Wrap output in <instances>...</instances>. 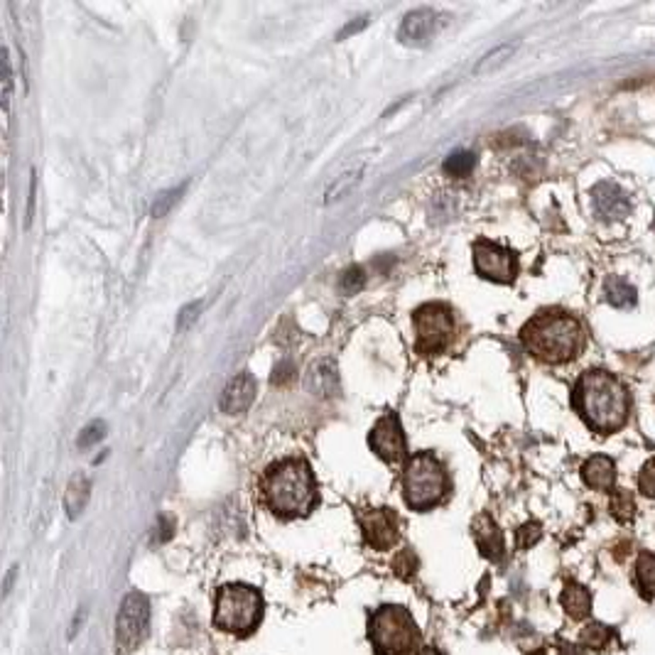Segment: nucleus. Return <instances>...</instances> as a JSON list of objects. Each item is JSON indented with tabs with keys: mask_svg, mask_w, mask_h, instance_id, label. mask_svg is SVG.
Instances as JSON below:
<instances>
[{
	"mask_svg": "<svg viewBox=\"0 0 655 655\" xmlns=\"http://www.w3.org/2000/svg\"><path fill=\"white\" fill-rule=\"evenodd\" d=\"M572 406L589 427L599 435L621 430L631 413L626 386L609 371H585L572 390Z\"/></svg>",
	"mask_w": 655,
	"mask_h": 655,
	"instance_id": "obj_1",
	"label": "nucleus"
},
{
	"mask_svg": "<svg viewBox=\"0 0 655 655\" xmlns=\"http://www.w3.org/2000/svg\"><path fill=\"white\" fill-rule=\"evenodd\" d=\"M263 499L280 518H304L317 506V482L307 459L287 457L267 466Z\"/></svg>",
	"mask_w": 655,
	"mask_h": 655,
	"instance_id": "obj_2",
	"label": "nucleus"
},
{
	"mask_svg": "<svg viewBox=\"0 0 655 655\" xmlns=\"http://www.w3.org/2000/svg\"><path fill=\"white\" fill-rule=\"evenodd\" d=\"M520 342L538 361L560 366L585 349V329L569 312L543 310L520 329Z\"/></svg>",
	"mask_w": 655,
	"mask_h": 655,
	"instance_id": "obj_3",
	"label": "nucleus"
},
{
	"mask_svg": "<svg viewBox=\"0 0 655 655\" xmlns=\"http://www.w3.org/2000/svg\"><path fill=\"white\" fill-rule=\"evenodd\" d=\"M449 493V474L432 452H420L407 459L403 472V496L413 510L440 506Z\"/></svg>",
	"mask_w": 655,
	"mask_h": 655,
	"instance_id": "obj_4",
	"label": "nucleus"
},
{
	"mask_svg": "<svg viewBox=\"0 0 655 655\" xmlns=\"http://www.w3.org/2000/svg\"><path fill=\"white\" fill-rule=\"evenodd\" d=\"M263 594L256 586L224 585L214 599V626L233 636H248L263 619Z\"/></svg>",
	"mask_w": 655,
	"mask_h": 655,
	"instance_id": "obj_5",
	"label": "nucleus"
},
{
	"mask_svg": "<svg viewBox=\"0 0 655 655\" xmlns=\"http://www.w3.org/2000/svg\"><path fill=\"white\" fill-rule=\"evenodd\" d=\"M369 638L379 655H417L420 653V629L410 612L403 606L386 604L376 609L369 621Z\"/></svg>",
	"mask_w": 655,
	"mask_h": 655,
	"instance_id": "obj_6",
	"label": "nucleus"
},
{
	"mask_svg": "<svg viewBox=\"0 0 655 655\" xmlns=\"http://www.w3.org/2000/svg\"><path fill=\"white\" fill-rule=\"evenodd\" d=\"M415 346L423 356H440L454 339V312L442 302L417 307L413 314Z\"/></svg>",
	"mask_w": 655,
	"mask_h": 655,
	"instance_id": "obj_7",
	"label": "nucleus"
},
{
	"mask_svg": "<svg viewBox=\"0 0 655 655\" xmlns=\"http://www.w3.org/2000/svg\"><path fill=\"white\" fill-rule=\"evenodd\" d=\"M150 626V602L140 592H130L121 604V612L116 619V646L123 655L143 643Z\"/></svg>",
	"mask_w": 655,
	"mask_h": 655,
	"instance_id": "obj_8",
	"label": "nucleus"
},
{
	"mask_svg": "<svg viewBox=\"0 0 655 655\" xmlns=\"http://www.w3.org/2000/svg\"><path fill=\"white\" fill-rule=\"evenodd\" d=\"M474 267L483 280L493 283H513L518 276L516 253L506 246L491 241L474 243Z\"/></svg>",
	"mask_w": 655,
	"mask_h": 655,
	"instance_id": "obj_9",
	"label": "nucleus"
},
{
	"mask_svg": "<svg viewBox=\"0 0 655 655\" xmlns=\"http://www.w3.org/2000/svg\"><path fill=\"white\" fill-rule=\"evenodd\" d=\"M369 444L383 462L398 464L400 459L406 457V432H403L400 417L396 413L383 415L379 423L373 425Z\"/></svg>",
	"mask_w": 655,
	"mask_h": 655,
	"instance_id": "obj_10",
	"label": "nucleus"
},
{
	"mask_svg": "<svg viewBox=\"0 0 655 655\" xmlns=\"http://www.w3.org/2000/svg\"><path fill=\"white\" fill-rule=\"evenodd\" d=\"M359 523H361L363 540L373 550H390L400 538V523L390 509L363 510L359 516Z\"/></svg>",
	"mask_w": 655,
	"mask_h": 655,
	"instance_id": "obj_11",
	"label": "nucleus"
},
{
	"mask_svg": "<svg viewBox=\"0 0 655 655\" xmlns=\"http://www.w3.org/2000/svg\"><path fill=\"white\" fill-rule=\"evenodd\" d=\"M592 209L602 221H619L631 214V197L613 182H599L592 190Z\"/></svg>",
	"mask_w": 655,
	"mask_h": 655,
	"instance_id": "obj_12",
	"label": "nucleus"
},
{
	"mask_svg": "<svg viewBox=\"0 0 655 655\" xmlns=\"http://www.w3.org/2000/svg\"><path fill=\"white\" fill-rule=\"evenodd\" d=\"M440 15L430 8H417L413 13H407L403 25H400V42L407 44V47H425L430 42L435 33H437V25H440Z\"/></svg>",
	"mask_w": 655,
	"mask_h": 655,
	"instance_id": "obj_13",
	"label": "nucleus"
},
{
	"mask_svg": "<svg viewBox=\"0 0 655 655\" xmlns=\"http://www.w3.org/2000/svg\"><path fill=\"white\" fill-rule=\"evenodd\" d=\"M253 400H256V379L248 371H243L229 380V386L219 400V407L226 415H241L253 406Z\"/></svg>",
	"mask_w": 655,
	"mask_h": 655,
	"instance_id": "obj_14",
	"label": "nucleus"
},
{
	"mask_svg": "<svg viewBox=\"0 0 655 655\" xmlns=\"http://www.w3.org/2000/svg\"><path fill=\"white\" fill-rule=\"evenodd\" d=\"M472 533H474V543L482 550L483 557H489V560L503 557V535H501L499 526L493 523V518L489 513H479L474 518Z\"/></svg>",
	"mask_w": 655,
	"mask_h": 655,
	"instance_id": "obj_15",
	"label": "nucleus"
},
{
	"mask_svg": "<svg viewBox=\"0 0 655 655\" xmlns=\"http://www.w3.org/2000/svg\"><path fill=\"white\" fill-rule=\"evenodd\" d=\"M304 386L310 390L312 396L319 398H332L339 393V373L337 363L332 359H319L310 366V373L304 379Z\"/></svg>",
	"mask_w": 655,
	"mask_h": 655,
	"instance_id": "obj_16",
	"label": "nucleus"
},
{
	"mask_svg": "<svg viewBox=\"0 0 655 655\" xmlns=\"http://www.w3.org/2000/svg\"><path fill=\"white\" fill-rule=\"evenodd\" d=\"M582 479L589 489H596V491H612L613 482H616V466H613V459L606 457V454H596V457H589L582 464Z\"/></svg>",
	"mask_w": 655,
	"mask_h": 655,
	"instance_id": "obj_17",
	"label": "nucleus"
},
{
	"mask_svg": "<svg viewBox=\"0 0 655 655\" xmlns=\"http://www.w3.org/2000/svg\"><path fill=\"white\" fill-rule=\"evenodd\" d=\"M560 602L565 606L567 616H572V619H586L589 612H592V594H589L586 586L577 585V582H569L565 586Z\"/></svg>",
	"mask_w": 655,
	"mask_h": 655,
	"instance_id": "obj_18",
	"label": "nucleus"
},
{
	"mask_svg": "<svg viewBox=\"0 0 655 655\" xmlns=\"http://www.w3.org/2000/svg\"><path fill=\"white\" fill-rule=\"evenodd\" d=\"M89 493H91V483L84 474L74 476L67 486V496H64V509H67V516L77 518L81 510L87 509L89 503Z\"/></svg>",
	"mask_w": 655,
	"mask_h": 655,
	"instance_id": "obj_19",
	"label": "nucleus"
},
{
	"mask_svg": "<svg viewBox=\"0 0 655 655\" xmlns=\"http://www.w3.org/2000/svg\"><path fill=\"white\" fill-rule=\"evenodd\" d=\"M604 295H606V302L616 310H629L636 304V287L621 277H609L604 283Z\"/></svg>",
	"mask_w": 655,
	"mask_h": 655,
	"instance_id": "obj_20",
	"label": "nucleus"
},
{
	"mask_svg": "<svg viewBox=\"0 0 655 655\" xmlns=\"http://www.w3.org/2000/svg\"><path fill=\"white\" fill-rule=\"evenodd\" d=\"M636 586L641 594L650 599L655 596V555L641 552L636 560Z\"/></svg>",
	"mask_w": 655,
	"mask_h": 655,
	"instance_id": "obj_21",
	"label": "nucleus"
},
{
	"mask_svg": "<svg viewBox=\"0 0 655 655\" xmlns=\"http://www.w3.org/2000/svg\"><path fill=\"white\" fill-rule=\"evenodd\" d=\"M442 167H444V174H449V177H466L476 167V155L469 153V150H459V153H452Z\"/></svg>",
	"mask_w": 655,
	"mask_h": 655,
	"instance_id": "obj_22",
	"label": "nucleus"
},
{
	"mask_svg": "<svg viewBox=\"0 0 655 655\" xmlns=\"http://www.w3.org/2000/svg\"><path fill=\"white\" fill-rule=\"evenodd\" d=\"M516 50H518L516 42L499 44V47H496L493 52L486 54V57H483V60L476 64V74H486V71H493L496 67H501V64H506V60H510Z\"/></svg>",
	"mask_w": 655,
	"mask_h": 655,
	"instance_id": "obj_23",
	"label": "nucleus"
},
{
	"mask_svg": "<svg viewBox=\"0 0 655 655\" xmlns=\"http://www.w3.org/2000/svg\"><path fill=\"white\" fill-rule=\"evenodd\" d=\"M612 513H613V518H616V520H621V523H626V520H631V518H633V513H636V501H633L631 491H623V489L613 491Z\"/></svg>",
	"mask_w": 655,
	"mask_h": 655,
	"instance_id": "obj_24",
	"label": "nucleus"
},
{
	"mask_svg": "<svg viewBox=\"0 0 655 655\" xmlns=\"http://www.w3.org/2000/svg\"><path fill=\"white\" fill-rule=\"evenodd\" d=\"M184 190H187V182H184V184H180V187H173V190L160 192L155 201H153V209H150V214L155 216V219H163V216L170 214V209L177 204V199L182 197V192H184Z\"/></svg>",
	"mask_w": 655,
	"mask_h": 655,
	"instance_id": "obj_25",
	"label": "nucleus"
},
{
	"mask_svg": "<svg viewBox=\"0 0 655 655\" xmlns=\"http://www.w3.org/2000/svg\"><path fill=\"white\" fill-rule=\"evenodd\" d=\"M609 641H612V631L606 629L604 623H589V626L582 631V643H585L586 648L602 650Z\"/></svg>",
	"mask_w": 655,
	"mask_h": 655,
	"instance_id": "obj_26",
	"label": "nucleus"
},
{
	"mask_svg": "<svg viewBox=\"0 0 655 655\" xmlns=\"http://www.w3.org/2000/svg\"><path fill=\"white\" fill-rule=\"evenodd\" d=\"M361 180V173H346L342 174L337 180V184H332L327 192V201H339V199H344L349 192L354 190L356 184Z\"/></svg>",
	"mask_w": 655,
	"mask_h": 655,
	"instance_id": "obj_27",
	"label": "nucleus"
},
{
	"mask_svg": "<svg viewBox=\"0 0 655 655\" xmlns=\"http://www.w3.org/2000/svg\"><path fill=\"white\" fill-rule=\"evenodd\" d=\"M104 437H106V423L104 420H94V423H89L84 430L79 432L77 444L81 449L94 447V444H98V442L104 440Z\"/></svg>",
	"mask_w": 655,
	"mask_h": 655,
	"instance_id": "obj_28",
	"label": "nucleus"
},
{
	"mask_svg": "<svg viewBox=\"0 0 655 655\" xmlns=\"http://www.w3.org/2000/svg\"><path fill=\"white\" fill-rule=\"evenodd\" d=\"M363 285H366V276H363L361 267L354 266V267H349L344 276H342V283H339V287H342V293L356 295V293H361Z\"/></svg>",
	"mask_w": 655,
	"mask_h": 655,
	"instance_id": "obj_29",
	"label": "nucleus"
},
{
	"mask_svg": "<svg viewBox=\"0 0 655 655\" xmlns=\"http://www.w3.org/2000/svg\"><path fill=\"white\" fill-rule=\"evenodd\" d=\"M638 489L648 499L655 496V459H648L643 469H641V474H638Z\"/></svg>",
	"mask_w": 655,
	"mask_h": 655,
	"instance_id": "obj_30",
	"label": "nucleus"
},
{
	"mask_svg": "<svg viewBox=\"0 0 655 655\" xmlns=\"http://www.w3.org/2000/svg\"><path fill=\"white\" fill-rule=\"evenodd\" d=\"M199 312H201V302H190L187 307H182L180 314H177V324H174V327H177V334H184V332L197 322Z\"/></svg>",
	"mask_w": 655,
	"mask_h": 655,
	"instance_id": "obj_31",
	"label": "nucleus"
},
{
	"mask_svg": "<svg viewBox=\"0 0 655 655\" xmlns=\"http://www.w3.org/2000/svg\"><path fill=\"white\" fill-rule=\"evenodd\" d=\"M0 67H3V108L8 111L10 98H13V71H10L8 50H3V60H0Z\"/></svg>",
	"mask_w": 655,
	"mask_h": 655,
	"instance_id": "obj_32",
	"label": "nucleus"
},
{
	"mask_svg": "<svg viewBox=\"0 0 655 655\" xmlns=\"http://www.w3.org/2000/svg\"><path fill=\"white\" fill-rule=\"evenodd\" d=\"M540 533H543V530H540V523H526V526L516 533V545L520 550H526V547H530V545H535L540 540Z\"/></svg>",
	"mask_w": 655,
	"mask_h": 655,
	"instance_id": "obj_33",
	"label": "nucleus"
},
{
	"mask_svg": "<svg viewBox=\"0 0 655 655\" xmlns=\"http://www.w3.org/2000/svg\"><path fill=\"white\" fill-rule=\"evenodd\" d=\"M366 25H369V18H366V15H363V18L356 20V23H349V25H346L344 30L339 33V40H346V37L354 35V33H359V30H363V27H366Z\"/></svg>",
	"mask_w": 655,
	"mask_h": 655,
	"instance_id": "obj_34",
	"label": "nucleus"
},
{
	"mask_svg": "<svg viewBox=\"0 0 655 655\" xmlns=\"http://www.w3.org/2000/svg\"><path fill=\"white\" fill-rule=\"evenodd\" d=\"M290 371H293V366L287 361H283L277 366L276 371H273V383H285V380L290 379Z\"/></svg>",
	"mask_w": 655,
	"mask_h": 655,
	"instance_id": "obj_35",
	"label": "nucleus"
},
{
	"mask_svg": "<svg viewBox=\"0 0 655 655\" xmlns=\"http://www.w3.org/2000/svg\"><path fill=\"white\" fill-rule=\"evenodd\" d=\"M417 655H442L440 650H435V648H425V650H420Z\"/></svg>",
	"mask_w": 655,
	"mask_h": 655,
	"instance_id": "obj_36",
	"label": "nucleus"
}]
</instances>
